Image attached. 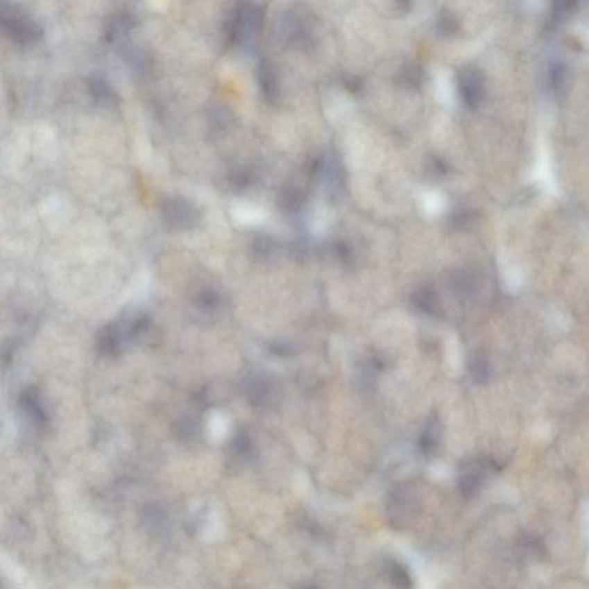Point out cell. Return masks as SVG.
Returning <instances> with one entry per match:
<instances>
[{
	"instance_id": "1",
	"label": "cell",
	"mask_w": 589,
	"mask_h": 589,
	"mask_svg": "<svg viewBox=\"0 0 589 589\" xmlns=\"http://www.w3.org/2000/svg\"><path fill=\"white\" fill-rule=\"evenodd\" d=\"M263 24V7L253 3H236L223 24L227 44L246 52L253 51L259 40Z\"/></svg>"
},
{
	"instance_id": "2",
	"label": "cell",
	"mask_w": 589,
	"mask_h": 589,
	"mask_svg": "<svg viewBox=\"0 0 589 589\" xmlns=\"http://www.w3.org/2000/svg\"><path fill=\"white\" fill-rule=\"evenodd\" d=\"M0 28L3 36L17 46L37 44L44 36V29L31 14L15 3H0Z\"/></svg>"
},
{
	"instance_id": "3",
	"label": "cell",
	"mask_w": 589,
	"mask_h": 589,
	"mask_svg": "<svg viewBox=\"0 0 589 589\" xmlns=\"http://www.w3.org/2000/svg\"><path fill=\"white\" fill-rule=\"evenodd\" d=\"M159 214L166 226L179 232L196 228L202 219L198 206L179 195L165 196L159 204Z\"/></svg>"
},
{
	"instance_id": "4",
	"label": "cell",
	"mask_w": 589,
	"mask_h": 589,
	"mask_svg": "<svg viewBox=\"0 0 589 589\" xmlns=\"http://www.w3.org/2000/svg\"><path fill=\"white\" fill-rule=\"evenodd\" d=\"M458 88L468 108H478L485 98V76L478 68L464 67L458 73Z\"/></svg>"
},
{
	"instance_id": "5",
	"label": "cell",
	"mask_w": 589,
	"mask_h": 589,
	"mask_svg": "<svg viewBox=\"0 0 589 589\" xmlns=\"http://www.w3.org/2000/svg\"><path fill=\"white\" fill-rule=\"evenodd\" d=\"M138 20L132 10H120L112 13L105 22L104 37L110 44L125 41L137 26Z\"/></svg>"
},
{
	"instance_id": "6",
	"label": "cell",
	"mask_w": 589,
	"mask_h": 589,
	"mask_svg": "<svg viewBox=\"0 0 589 589\" xmlns=\"http://www.w3.org/2000/svg\"><path fill=\"white\" fill-rule=\"evenodd\" d=\"M388 510L391 522L401 527L409 525L417 515L418 503L407 489H398L391 496Z\"/></svg>"
},
{
	"instance_id": "7",
	"label": "cell",
	"mask_w": 589,
	"mask_h": 589,
	"mask_svg": "<svg viewBox=\"0 0 589 589\" xmlns=\"http://www.w3.org/2000/svg\"><path fill=\"white\" fill-rule=\"evenodd\" d=\"M87 90L94 104L101 108H112L118 105V94L106 78L98 75L91 76L87 81Z\"/></svg>"
},
{
	"instance_id": "8",
	"label": "cell",
	"mask_w": 589,
	"mask_h": 589,
	"mask_svg": "<svg viewBox=\"0 0 589 589\" xmlns=\"http://www.w3.org/2000/svg\"><path fill=\"white\" fill-rule=\"evenodd\" d=\"M258 81H259L260 90L264 94V98L267 101H275L278 97V85H276L275 75L273 71L271 65L266 60H262L258 65L257 69Z\"/></svg>"
},
{
	"instance_id": "9",
	"label": "cell",
	"mask_w": 589,
	"mask_h": 589,
	"mask_svg": "<svg viewBox=\"0 0 589 589\" xmlns=\"http://www.w3.org/2000/svg\"><path fill=\"white\" fill-rule=\"evenodd\" d=\"M388 579L396 589H413V579L409 570L398 561H388L386 565Z\"/></svg>"
},
{
	"instance_id": "10",
	"label": "cell",
	"mask_w": 589,
	"mask_h": 589,
	"mask_svg": "<svg viewBox=\"0 0 589 589\" xmlns=\"http://www.w3.org/2000/svg\"><path fill=\"white\" fill-rule=\"evenodd\" d=\"M20 405L21 408L24 409V411H26L27 414H29L36 422L44 424L46 418H45L44 410L42 408L36 391L28 389V391L22 393L20 398Z\"/></svg>"
},
{
	"instance_id": "11",
	"label": "cell",
	"mask_w": 589,
	"mask_h": 589,
	"mask_svg": "<svg viewBox=\"0 0 589 589\" xmlns=\"http://www.w3.org/2000/svg\"><path fill=\"white\" fill-rule=\"evenodd\" d=\"M482 482V471L478 468H468L459 479V490L461 495L470 499L478 492Z\"/></svg>"
},
{
	"instance_id": "12",
	"label": "cell",
	"mask_w": 589,
	"mask_h": 589,
	"mask_svg": "<svg viewBox=\"0 0 589 589\" xmlns=\"http://www.w3.org/2000/svg\"><path fill=\"white\" fill-rule=\"evenodd\" d=\"M120 332L118 327L108 326L101 332V336L98 339V349L99 352L103 355L114 354L115 351L118 350L119 344H120Z\"/></svg>"
},
{
	"instance_id": "13",
	"label": "cell",
	"mask_w": 589,
	"mask_h": 589,
	"mask_svg": "<svg viewBox=\"0 0 589 589\" xmlns=\"http://www.w3.org/2000/svg\"><path fill=\"white\" fill-rule=\"evenodd\" d=\"M270 384L263 379H253L246 387V394L250 401L256 405H264L271 398Z\"/></svg>"
},
{
	"instance_id": "14",
	"label": "cell",
	"mask_w": 589,
	"mask_h": 589,
	"mask_svg": "<svg viewBox=\"0 0 589 589\" xmlns=\"http://www.w3.org/2000/svg\"><path fill=\"white\" fill-rule=\"evenodd\" d=\"M438 421L431 420L428 422L427 427L425 428L424 433L421 434L420 445L421 452L425 456H432L438 445Z\"/></svg>"
},
{
	"instance_id": "15",
	"label": "cell",
	"mask_w": 589,
	"mask_h": 589,
	"mask_svg": "<svg viewBox=\"0 0 589 589\" xmlns=\"http://www.w3.org/2000/svg\"><path fill=\"white\" fill-rule=\"evenodd\" d=\"M412 300L416 304V307H419L421 311H425L429 314H435V316L438 314V297L431 290H418L417 293L412 296Z\"/></svg>"
},
{
	"instance_id": "16",
	"label": "cell",
	"mask_w": 589,
	"mask_h": 589,
	"mask_svg": "<svg viewBox=\"0 0 589 589\" xmlns=\"http://www.w3.org/2000/svg\"><path fill=\"white\" fill-rule=\"evenodd\" d=\"M253 172L246 167H237L229 173L228 183L235 190L248 188L253 182Z\"/></svg>"
},
{
	"instance_id": "17",
	"label": "cell",
	"mask_w": 589,
	"mask_h": 589,
	"mask_svg": "<svg viewBox=\"0 0 589 589\" xmlns=\"http://www.w3.org/2000/svg\"><path fill=\"white\" fill-rule=\"evenodd\" d=\"M519 550L522 556L527 558H539L543 555V545L536 538L525 536L519 543Z\"/></svg>"
},
{
	"instance_id": "18",
	"label": "cell",
	"mask_w": 589,
	"mask_h": 589,
	"mask_svg": "<svg viewBox=\"0 0 589 589\" xmlns=\"http://www.w3.org/2000/svg\"><path fill=\"white\" fill-rule=\"evenodd\" d=\"M402 78H403V82L407 83L409 87H417L422 81V73L419 68L411 66L403 71Z\"/></svg>"
},
{
	"instance_id": "19",
	"label": "cell",
	"mask_w": 589,
	"mask_h": 589,
	"mask_svg": "<svg viewBox=\"0 0 589 589\" xmlns=\"http://www.w3.org/2000/svg\"><path fill=\"white\" fill-rule=\"evenodd\" d=\"M457 29V22L449 13H445L438 21V31L443 35H452Z\"/></svg>"
},
{
	"instance_id": "20",
	"label": "cell",
	"mask_w": 589,
	"mask_h": 589,
	"mask_svg": "<svg viewBox=\"0 0 589 589\" xmlns=\"http://www.w3.org/2000/svg\"><path fill=\"white\" fill-rule=\"evenodd\" d=\"M572 7L571 3H556L552 8V17L556 21H563L570 14V8Z\"/></svg>"
},
{
	"instance_id": "21",
	"label": "cell",
	"mask_w": 589,
	"mask_h": 589,
	"mask_svg": "<svg viewBox=\"0 0 589 589\" xmlns=\"http://www.w3.org/2000/svg\"><path fill=\"white\" fill-rule=\"evenodd\" d=\"M199 302H200V307H205V309H212V307H216L218 305L219 298L214 293H205L200 296Z\"/></svg>"
},
{
	"instance_id": "22",
	"label": "cell",
	"mask_w": 589,
	"mask_h": 589,
	"mask_svg": "<svg viewBox=\"0 0 589 589\" xmlns=\"http://www.w3.org/2000/svg\"><path fill=\"white\" fill-rule=\"evenodd\" d=\"M195 424L190 420H183L180 422L179 426L176 427V429L179 431L180 436H185V438H188L190 435L194 434V432H195Z\"/></svg>"
},
{
	"instance_id": "23",
	"label": "cell",
	"mask_w": 589,
	"mask_h": 589,
	"mask_svg": "<svg viewBox=\"0 0 589 589\" xmlns=\"http://www.w3.org/2000/svg\"><path fill=\"white\" fill-rule=\"evenodd\" d=\"M249 438H246V436H239V438H236V448L241 450V452H246V450L249 449Z\"/></svg>"
},
{
	"instance_id": "24",
	"label": "cell",
	"mask_w": 589,
	"mask_h": 589,
	"mask_svg": "<svg viewBox=\"0 0 589 589\" xmlns=\"http://www.w3.org/2000/svg\"><path fill=\"white\" fill-rule=\"evenodd\" d=\"M297 589H319L317 586H314V585H300V587Z\"/></svg>"
}]
</instances>
